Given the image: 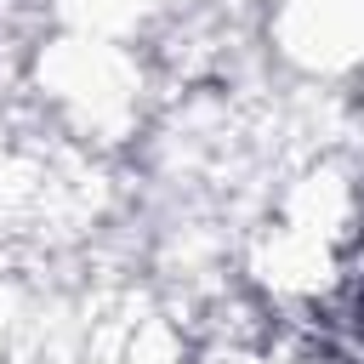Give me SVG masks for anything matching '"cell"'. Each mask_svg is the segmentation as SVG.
I'll list each match as a JSON object with an SVG mask.
<instances>
[{
	"mask_svg": "<svg viewBox=\"0 0 364 364\" xmlns=\"http://www.w3.org/2000/svg\"><path fill=\"white\" fill-rule=\"evenodd\" d=\"M347 330H353V364H364V290H358V301L347 313Z\"/></svg>",
	"mask_w": 364,
	"mask_h": 364,
	"instance_id": "1",
	"label": "cell"
}]
</instances>
